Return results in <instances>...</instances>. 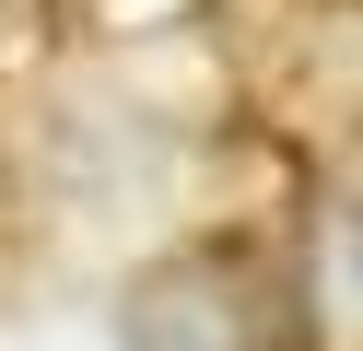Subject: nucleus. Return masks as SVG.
Returning <instances> with one entry per match:
<instances>
[{"mask_svg":"<svg viewBox=\"0 0 363 351\" xmlns=\"http://www.w3.org/2000/svg\"><path fill=\"white\" fill-rule=\"evenodd\" d=\"M118 351H258V293L223 246H176L118 293Z\"/></svg>","mask_w":363,"mask_h":351,"instance_id":"nucleus-1","label":"nucleus"}]
</instances>
